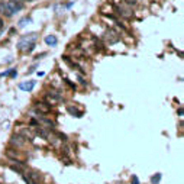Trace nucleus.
I'll return each instance as SVG.
<instances>
[{"label": "nucleus", "mask_w": 184, "mask_h": 184, "mask_svg": "<svg viewBox=\"0 0 184 184\" xmlns=\"http://www.w3.org/2000/svg\"><path fill=\"white\" fill-rule=\"evenodd\" d=\"M35 41H36V34L32 32V34H28V35H23L20 39H19V42H17V48L19 50H28L26 47H32L35 44Z\"/></svg>", "instance_id": "obj_1"}, {"label": "nucleus", "mask_w": 184, "mask_h": 184, "mask_svg": "<svg viewBox=\"0 0 184 184\" xmlns=\"http://www.w3.org/2000/svg\"><path fill=\"white\" fill-rule=\"evenodd\" d=\"M6 3H7V6H9V9H10V12L13 15L19 10H22V7H23V3L20 0H7Z\"/></svg>", "instance_id": "obj_2"}, {"label": "nucleus", "mask_w": 184, "mask_h": 184, "mask_svg": "<svg viewBox=\"0 0 184 184\" xmlns=\"http://www.w3.org/2000/svg\"><path fill=\"white\" fill-rule=\"evenodd\" d=\"M36 109H38L41 113H50L51 104L50 103H45V101H38V103H36Z\"/></svg>", "instance_id": "obj_3"}, {"label": "nucleus", "mask_w": 184, "mask_h": 184, "mask_svg": "<svg viewBox=\"0 0 184 184\" xmlns=\"http://www.w3.org/2000/svg\"><path fill=\"white\" fill-rule=\"evenodd\" d=\"M0 13H1V15H4L6 17L13 16V13L10 12V9H9V6H7V3H6V1H0Z\"/></svg>", "instance_id": "obj_4"}, {"label": "nucleus", "mask_w": 184, "mask_h": 184, "mask_svg": "<svg viewBox=\"0 0 184 184\" xmlns=\"http://www.w3.org/2000/svg\"><path fill=\"white\" fill-rule=\"evenodd\" d=\"M10 141H12V144H13V145H16V147H22V145H25V144H26V139H25L23 136L17 135V134L13 135Z\"/></svg>", "instance_id": "obj_5"}, {"label": "nucleus", "mask_w": 184, "mask_h": 184, "mask_svg": "<svg viewBox=\"0 0 184 184\" xmlns=\"http://www.w3.org/2000/svg\"><path fill=\"white\" fill-rule=\"evenodd\" d=\"M10 168L16 172H20V174L25 172V165H23L22 161H13V164H10Z\"/></svg>", "instance_id": "obj_6"}, {"label": "nucleus", "mask_w": 184, "mask_h": 184, "mask_svg": "<svg viewBox=\"0 0 184 184\" xmlns=\"http://www.w3.org/2000/svg\"><path fill=\"white\" fill-rule=\"evenodd\" d=\"M28 178H29V184H42L41 183V175L38 172H34V171L29 172Z\"/></svg>", "instance_id": "obj_7"}, {"label": "nucleus", "mask_w": 184, "mask_h": 184, "mask_svg": "<svg viewBox=\"0 0 184 184\" xmlns=\"http://www.w3.org/2000/svg\"><path fill=\"white\" fill-rule=\"evenodd\" d=\"M35 87V81H25V83L19 84V88L20 90H25V91H32Z\"/></svg>", "instance_id": "obj_8"}, {"label": "nucleus", "mask_w": 184, "mask_h": 184, "mask_svg": "<svg viewBox=\"0 0 184 184\" xmlns=\"http://www.w3.org/2000/svg\"><path fill=\"white\" fill-rule=\"evenodd\" d=\"M107 36H106V38H107V41H109V44H116L117 41H119V39H120V38H119V35L116 34V32H113V31H109V32H107Z\"/></svg>", "instance_id": "obj_9"}, {"label": "nucleus", "mask_w": 184, "mask_h": 184, "mask_svg": "<svg viewBox=\"0 0 184 184\" xmlns=\"http://www.w3.org/2000/svg\"><path fill=\"white\" fill-rule=\"evenodd\" d=\"M45 44L50 45V47H55L58 44V39H57L55 35H48V36H45Z\"/></svg>", "instance_id": "obj_10"}, {"label": "nucleus", "mask_w": 184, "mask_h": 184, "mask_svg": "<svg viewBox=\"0 0 184 184\" xmlns=\"http://www.w3.org/2000/svg\"><path fill=\"white\" fill-rule=\"evenodd\" d=\"M6 155L9 157V158H13V161H20V158H19V152L15 150H7L6 151Z\"/></svg>", "instance_id": "obj_11"}, {"label": "nucleus", "mask_w": 184, "mask_h": 184, "mask_svg": "<svg viewBox=\"0 0 184 184\" xmlns=\"http://www.w3.org/2000/svg\"><path fill=\"white\" fill-rule=\"evenodd\" d=\"M47 97H48V100H50V104H51V103H55V101H58L60 99H61V97H60L55 91H50V93L47 94Z\"/></svg>", "instance_id": "obj_12"}, {"label": "nucleus", "mask_w": 184, "mask_h": 184, "mask_svg": "<svg viewBox=\"0 0 184 184\" xmlns=\"http://www.w3.org/2000/svg\"><path fill=\"white\" fill-rule=\"evenodd\" d=\"M31 17L29 16H25V17H22L20 20H19V28H23V26H26V25H29L31 23Z\"/></svg>", "instance_id": "obj_13"}, {"label": "nucleus", "mask_w": 184, "mask_h": 184, "mask_svg": "<svg viewBox=\"0 0 184 184\" xmlns=\"http://www.w3.org/2000/svg\"><path fill=\"white\" fill-rule=\"evenodd\" d=\"M68 112H70V113H73V115H77V117H80L81 115H83V113H81L80 110H77L75 107H68Z\"/></svg>", "instance_id": "obj_14"}, {"label": "nucleus", "mask_w": 184, "mask_h": 184, "mask_svg": "<svg viewBox=\"0 0 184 184\" xmlns=\"http://www.w3.org/2000/svg\"><path fill=\"white\" fill-rule=\"evenodd\" d=\"M160 180H161V174L158 172L157 175H154V177H152V180H151V181H152V184H158V183H160Z\"/></svg>", "instance_id": "obj_15"}, {"label": "nucleus", "mask_w": 184, "mask_h": 184, "mask_svg": "<svg viewBox=\"0 0 184 184\" xmlns=\"http://www.w3.org/2000/svg\"><path fill=\"white\" fill-rule=\"evenodd\" d=\"M58 136H60V138H61V141H64V142H65V141H67V136H65V135L64 134H60V132H58Z\"/></svg>", "instance_id": "obj_16"}, {"label": "nucleus", "mask_w": 184, "mask_h": 184, "mask_svg": "<svg viewBox=\"0 0 184 184\" xmlns=\"http://www.w3.org/2000/svg\"><path fill=\"white\" fill-rule=\"evenodd\" d=\"M132 184H139V178H138L136 175H134V177H132Z\"/></svg>", "instance_id": "obj_17"}, {"label": "nucleus", "mask_w": 184, "mask_h": 184, "mask_svg": "<svg viewBox=\"0 0 184 184\" xmlns=\"http://www.w3.org/2000/svg\"><path fill=\"white\" fill-rule=\"evenodd\" d=\"M3 25H4V22H3V19L0 17V29H3Z\"/></svg>", "instance_id": "obj_18"}]
</instances>
